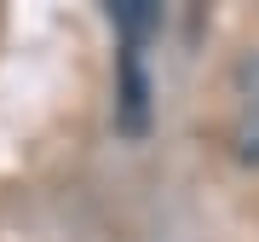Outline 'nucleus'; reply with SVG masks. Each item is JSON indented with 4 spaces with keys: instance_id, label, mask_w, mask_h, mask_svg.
Here are the masks:
<instances>
[{
    "instance_id": "2",
    "label": "nucleus",
    "mask_w": 259,
    "mask_h": 242,
    "mask_svg": "<svg viewBox=\"0 0 259 242\" xmlns=\"http://www.w3.org/2000/svg\"><path fill=\"white\" fill-rule=\"evenodd\" d=\"M110 23H115L121 47H139L144 52V41L161 29V6H156V0H115V6H110Z\"/></svg>"
},
{
    "instance_id": "3",
    "label": "nucleus",
    "mask_w": 259,
    "mask_h": 242,
    "mask_svg": "<svg viewBox=\"0 0 259 242\" xmlns=\"http://www.w3.org/2000/svg\"><path fill=\"white\" fill-rule=\"evenodd\" d=\"M225 144H231V156L242 168H259V104H242L236 121L225 127Z\"/></svg>"
},
{
    "instance_id": "4",
    "label": "nucleus",
    "mask_w": 259,
    "mask_h": 242,
    "mask_svg": "<svg viewBox=\"0 0 259 242\" xmlns=\"http://www.w3.org/2000/svg\"><path fill=\"white\" fill-rule=\"evenodd\" d=\"M231 87L242 93V104H259V47L242 52L236 64H231Z\"/></svg>"
},
{
    "instance_id": "1",
    "label": "nucleus",
    "mask_w": 259,
    "mask_h": 242,
    "mask_svg": "<svg viewBox=\"0 0 259 242\" xmlns=\"http://www.w3.org/2000/svg\"><path fill=\"white\" fill-rule=\"evenodd\" d=\"M121 110H115V121H121V133H133V139H139V133L150 127V75H144V52L139 47H121Z\"/></svg>"
}]
</instances>
